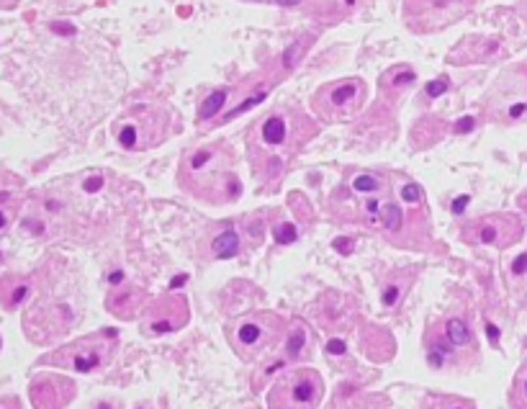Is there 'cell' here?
<instances>
[{
	"mask_svg": "<svg viewBox=\"0 0 527 409\" xmlns=\"http://www.w3.org/2000/svg\"><path fill=\"white\" fill-rule=\"evenodd\" d=\"M316 134L314 121L298 108H278L268 114L255 126L250 136L253 152H273V149H298L306 139Z\"/></svg>",
	"mask_w": 527,
	"mask_h": 409,
	"instance_id": "7a4b0ae2",
	"label": "cell"
},
{
	"mask_svg": "<svg viewBox=\"0 0 527 409\" xmlns=\"http://www.w3.org/2000/svg\"><path fill=\"white\" fill-rule=\"evenodd\" d=\"M476 0H407L404 18L407 26L417 34L440 32L445 26L463 18L474 8Z\"/></svg>",
	"mask_w": 527,
	"mask_h": 409,
	"instance_id": "8992f818",
	"label": "cell"
},
{
	"mask_svg": "<svg viewBox=\"0 0 527 409\" xmlns=\"http://www.w3.org/2000/svg\"><path fill=\"white\" fill-rule=\"evenodd\" d=\"M101 186H103V180L101 178H90L88 183H85V190H98Z\"/></svg>",
	"mask_w": 527,
	"mask_h": 409,
	"instance_id": "1f68e13d",
	"label": "cell"
},
{
	"mask_svg": "<svg viewBox=\"0 0 527 409\" xmlns=\"http://www.w3.org/2000/svg\"><path fill=\"white\" fill-rule=\"evenodd\" d=\"M335 247H337V250H342V252H345V255H348V252L352 250V242H350V240H335Z\"/></svg>",
	"mask_w": 527,
	"mask_h": 409,
	"instance_id": "4dcf8cb0",
	"label": "cell"
},
{
	"mask_svg": "<svg viewBox=\"0 0 527 409\" xmlns=\"http://www.w3.org/2000/svg\"><path fill=\"white\" fill-rule=\"evenodd\" d=\"M118 281H124V273H114V275H111V284H118Z\"/></svg>",
	"mask_w": 527,
	"mask_h": 409,
	"instance_id": "74e56055",
	"label": "cell"
},
{
	"mask_svg": "<svg viewBox=\"0 0 527 409\" xmlns=\"http://www.w3.org/2000/svg\"><path fill=\"white\" fill-rule=\"evenodd\" d=\"M108 356H111V343L103 340L101 335H95L77 343V345L67 347L62 353H57L54 360L62 363V366H70L73 371H80V373H90L98 366H103Z\"/></svg>",
	"mask_w": 527,
	"mask_h": 409,
	"instance_id": "9c48e42d",
	"label": "cell"
},
{
	"mask_svg": "<svg viewBox=\"0 0 527 409\" xmlns=\"http://www.w3.org/2000/svg\"><path fill=\"white\" fill-rule=\"evenodd\" d=\"M185 281H188L185 275H175V278H172V284H170V286H172V288H178V286H183Z\"/></svg>",
	"mask_w": 527,
	"mask_h": 409,
	"instance_id": "d590c367",
	"label": "cell"
},
{
	"mask_svg": "<svg viewBox=\"0 0 527 409\" xmlns=\"http://www.w3.org/2000/svg\"><path fill=\"white\" fill-rule=\"evenodd\" d=\"M401 196H404V201H409V203H420L422 190H420V186L409 183V186H404V188H401Z\"/></svg>",
	"mask_w": 527,
	"mask_h": 409,
	"instance_id": "cb8c5ba5",
	"label": "cell"
},
{
	"mask_svg": "<svg viewBox=\"0 0 527 409\" xmlns=\"http://www.w3.org/2000/svg\"><path fill=\"white\" fill-rule=\"evenodd\" d=\"M365 83L360 77H348L337 80L324 88H319L314 95V111L327 121H345L358 114L365 103Z\"/></svg>",
	"mask_w": 527,
	"mask_h": 409,
	"instance_id": "52a82bcc",
	"label": "cell"
},
{
	"mask_svg": "<svg viewBox=\"0 0 527 409\" xmlns=\"http://www.w3.org/2000/svg\"><path fill=\"white\" fill-rule=\"evenodd\" d=\"M519 397H522V401H527V373L522 378V384H519Z\"/></svg>",
	"mask_w": 527,
	"mask_h": 409,
	"instance_id": "e575fe53",
	"label": "cell"
},
{
	"mask_svg": "<svg viewBox=\"0 0 527 409\" xmlns=\"http://www.w3.org/2000/svg\"><path fill=\"white\" fill-rule=\"evenodd\" d=\"M306 347V330L304 327H296L291 335L285 337V353L288 358H296Z\"/></svg>",
	"mask_w": 527,
	"mask_h": 409,
	"instance_id": "ac0fdd59",
	"label": "cell"
},
{
	"mask_svg": "<svg viewBox=\"0 0 527 409\" xmlns=\"http://www.w3.org/2000/svg\"><path fill=\"white\" fill-rule=\"evenodd\" d=\"M327 353L329 356H345L348 353V345L342 340H329L327 343Z\"/></svg>",
	"mask_w": 527,
	"mask_h": 409,
	"instance_id": "484cf974",
	"label": "cell"
},
{
	"mask_svg": "<svg viewBox=\"0 0 527 409\" xmlns=\"http://www.w3.org/2000/svg\"><path fill=\"white\" fill-rule=\"evenodd\" d=\"M227 98H229L227 90H214V93L201 103V111H198L201 121H203V119H214V116L219 114V111L224 108V103H227Z\"/></svg>",
	"mask_w": 527,
	"mask_h": 409,
	"instance_id": "e0dca14e",
	"label": "cell"
},
{
	"mask_svg": "<svg viewBox=\"0 0 527 409\" xmlns=\"http://www.w3.org/2000/svg\"><path fill=\"white\" fill-rule=\"evenodd\" d=\"M324 394L322 376L314 368H296L275 381L268 394L270 409H316Z\"/></svg>",
	"mask_w": 527,
	"mask_h": 409,
	"instance_id": "5b68a950",
	"label": "cell"
},
{
	"mask_svg": "<svg viewBox=\"0 0 527 409\" xmlns=\"http://www.w3.org/2000/svg\"><path fill=\"white\" fill-rule=\"evenodd\" d=\"M527 271V252L525 255H519L515 262H512V273H517V275H522V273Z\"/></svg>",
	"mask_w": 527,
	"mask_h": 409,
	"instance_id": "f1b7e54d",
	"label": "cell"
},
{
	"mask_svg": "<svg viewBox=\"0 0 527 409\" xmlns=\"http://www.w3.org/2000/svg\"><path fill=\"white\" fill-rule=\"evenodd\" d=\"M471 129H474V119H463V121L455 124V132H461V134H463V132H471Z\"/></svg>",
	"mask_w": 527,
	"mask_h": 409,
	"instance_id": "f546056e",
	"label": "cell"
},
{
	"mask_svg": "<svg viewBox=\"0 0 527 409\" xmlns=\"http://www.w3.org/2000/svg\"><path fill=\"white\" fill-rule=\"evenodd\" d=\"M275 234V242L278 245H291V242H296V227L294 224H278L273 230Z\"/></svg>",
	"mask_w": 527,
	"mask_h": 409,
	"instance_id": "603a6c76",
	"label": "cell"
},
{
	"mask_svg": "<svg viewBox=\"0 0 527 409\" xmlns=\"http://www.w3.org/2000/svg\"><path fill=\"white\" fill-rule=\"evenodd\" d=\"M424 409H474V404L461 397H440V394H433V397L424 399Z\"/></svg>",
	"mask_w": 527,
	"mask_h": 409,
	"instance_id": "2e32d148",
	"label": "cell"
},
{
	"mask_svg": "<svg viewBox=\"0 0 527 409\" xmlns=\"http://www.w3.org/2000/svg\"><path fill=\"white\" fill-rule=\"evenodd\" d=\"M227 149H229L227 145H209V147L190 152L185 165H183L180 180L196 196H206L211 201H216V196H219V201H227L224 193L214 196V190H229V196L237 199L240 186H237V178L232 173V155Z\"/></svg>",
	"mask_w": 527,
	"mask_h": 409,
	"instance_id": "6da1fadb",
	"label": "cell"
},
{
	"mask_svg": "<svg viewBox=\"0 0 527 409\" xmlns=\"http://www.w3.org/2000/svg\"><path fill=\"white\" fill-rule=\"evenodd\" d=\"M399 296H401V286H396V284L386 286V291H383V304L394 306L396 301H399Z\"/></svg>",
	"mask_w": 527,
	"mask_h": 409,
	"instance_id": "d4e9b609",
	"label": "cell"
},
{
	"mask_svg": "<svg viewBox=\"0 0 527 409\" xmlns=\"http://www.w3.org/2000/svg\"><path fill=\"white\" fill-rule=\"evenodd\" d=\"M8 227V216H5V211H0V232Z\"/></svg>",
	"mask_w": 527,
	"mask_h": 409,
	"instance_id": "8d00e7d4",
	"label": "cell"
},
{
	"mask_svg": "<svg viewBox=\"0 0 527 409\" xmlns=\"http://www.w3.org/2000/svg\"><path fill=\"white\" fill-rule=\"evenodd\" d=\"M445 90H448V83H445V80H435V83L427 85V95H430V98H437V95H443Z\"/></svg>",
	"mask_w": 527,
	"mask_h": 409,
	"instance_id": "4316f807",
	"label": "cell"
},
{
	"mask_svg": "<svg viewBox=\"0 0 527 409\" xmlns=\"http://www.w3.org/2000/svg\"><path fill=\"white\" fill-rule=\"evenodd\" d=\"M381 216H383V224H386L389 232L401 230V211L396 203H383V206H381Z\"/></svg>",
	"mask_w": 527,
	"mask_h": 409,
	"instance_id": "d6986e66",
	"label": "cell"
},
{
	"mask_svg": "<svg viewBox=\"0 0 527 409\" xmlns=\"http://www.w3.org/2000/svg\"><path fill=\"white\" fill-rule=\"evenodd\" d=\"M211 252H214V258H219V260L234 258V255L240 252V237H237V232L234 230L222 232L216 240L211 242Z\"/></svg>",
	"mask_w": 527,
	"mask_h": 409,
	"instance_id": "4fadbf2b",
	"label": "cell"
},
{
	"mask_svg": "<svg viewBox=\"0 0 527 409\" xmlns=\"http://www.w3.org/2000/svg\"><path fill=\"white\" fill-rule=\"evenodd\" d=\"M67 381L64 378H44L39 384H34L31 388V399H34V407L36 409H62L70 399H73V391H60L57 394V388H62Z\"/></svg>",
	"mask_w": 527,
	"mask_h": 409,
	"instance_id": "7c38bea8",
	"label": "cell"
},
{
	"mask_svg": "<svg viewBox=\"0 0 527 409\" xmlns=\"http://www.w3.org/2000/svg\"><path fill=\"white\" fill-rule=\"evenodd\" d=\"M468 201H471V199H468V196H461V199L455 201V203H453V211H455V214H461V211H463V206H465V203H468Z\"/></svg>",
	"mask_w": 527,
	"mask_h": 409,
	"instance_id": "d6a6232c",
	"label": "cell"
},
{
	"mask_svg": "<svg viewBox=\"0 0 527 409\" xmlns=\"http://www.w3.org/2000/svg\"><path fill=\"white\" fill-rule=\"evenodd\" d=\"M265 95H268V88H265V90H260V93H255L253 98H247V101H242V103L237 106V108H234V111H229V114L224 116V119H227V121H229V119H234V116H240V114H244V111H250V108H253V106H257V103H260V101H263Z\"/></svg>",
	"mask_w": 527,
	"mask_h": 409,
	"instance_id": "7402d4cb",
	"label": "cell"
},
{
	"mask_svg": "<svg viewBox=\"0 0 527 409\" xmlns=\"http://www.w3.org/2000/svg\"><path fill=\"white\" fill-rule=\"evenodd\" d=\"M170 116L159 106H131L127 114L116 121V142L124 149H149L157 147L168 136Z\"/></svg>",
	"mask_w": 527,
	"mask_h": 409,
	"instance_id": "3957f363",
	"label": "cell"
},
{
	"mask_svg": "<svg viewBox=\"0 0 527 409\" xmlns=\"http://www.w3.org/2000/svg\"><path fill=\"white\" fill-rule=\"evenodd\" d=\"M159 306H155V312L149 314L147 319V330L152 335H165V332H175L180 327L185 325V319H188V309H185V301L183 299H165V301H159Z\"/></svg>",
	"mask_w": 527,
	"mask_h": 409,
	"instance_id": "30bf717a",
	"label": "cell"
},
{
	"mask_svg": "<svg viewBox=\"0 0 527 409\" xmlns=\"http://www.w3.org/2000/svg\"><path fill=\"white\" fill-rule=\"evenodd\" d=\"M486 332H489V340H491V343L496 345V343H499V330H496L494 325H489V327H486Z\"/></svg>",
	"mask_w": 527,
	"mask_h": 409,
	"instance_id": "836d02e7",
	"label": "cell"
},
{
	"mask_svg": "<svg viewBox=\"0 0 527 409\" xmlns=\"http://www.w3.org/2000/svg\"><path fill=\"white\" fill-rule=\"evenodd\" d=\"M476 240L481 245H512L519 237V221L512 216H491V219H481L474 227Z\"/></svg>",
	"mask_w": 527,
	"mask_h": 409,
	"instance_id": "8fae6325",
	"label": "cell"
},
{
	"mask_svg": "<svg viewBox=\"0 0 527 409\" xmlns=\"http://www.w3.org/2000/svg\"><path fill=\"white\" fill-rule=\"evenodd\" d=\"M381 188V180L376 175H368V173H360L352 178V190L358 193H376Z\"/></svg>",
	"mask_w": 527,
	"mask_h": 409,
	"instance_id": "ffe728a7",
	"label": "cell"
},
{
	"mask_svg": "<svg viewBox=\"0 0 527 409\" xmlns=\"http://www.w3.org/2000/svg\"><path fill=\"white\" fill-rule=\"evenodd\" d=\"M26 294H29V286H26V284L16 286V288H13V296H11V306L21 304L23 299H26Z\"/></svg>",
	"mask_w": 527,
	"mask_h": 409,
	"instance_id": "83f0119b",
	"label": "cell"
},
{
	"mask_svg": "<svg viewBox=\"0 0 527 409\" xmlns=\"http://www.w3.org/2000/svg\"><path fill=\"white\" fill-rule=\"evenodd\" d=\"M489 119L496 124H517L527 116V67L517 64L499 75L486 98Z\"/></svg>",
	"mask_w": 527,
	"mask_h": 409,
	"instance_id": "277c9868",
	"label": "cell"
},
{
	"mask_svg": "<svg viewBox=\"0 0 527 409\" xmlns=\"http://www.w3.org/2000/svg\"><path fill=\"white\" fill-rule=\"evenodd\" d=\"M386 83H389L391 88H404V85L414 83V70H409V67H396V70L389 75Z\"/></svg>",
	"mask_w": 527,
	"mask_h": 409,
	"instance_id": "44dd1931",
	"label": "cell"
},
{
	"mask_svg": "<svg viewBox=\"0 0 527 409\" xmlns=\"http://www.w3.org/2000/svg\"><path fill=\"white\" fill-rule=\"evenodd\" d=\"M139 296L137 291H127V294H114L108 299V309L118 317H134V309H137Z\"/></svg>",
	"mask_w": 527,
	"mask_h": 409,
	"instance_id": "9a60e30c",
	"label": "cell"
},
{
	"mask_svg": "<svg viewBox=\"0 0 527 409\" xmlns=\"http://www.w3.org/2000/svg\"><path fill=\"white\" fill-rule=\"evenodd\" d=\"M445 337L453 343L455 347H463V345H468L474 337H471V330H468V325H465L463 319L461 317H453V319H448L445 322Z\"/></svg>",
	"mask_w": 527,
	"mask_h": 409,
	"instance_id": "5bb4252c",
	"label": "cell"
},
{
	"mask_svg": "<svg viewBox=\"0 0 527 409\" xmlns=\"http://www.w3.org/2000/svg\"><path fill=\"white\" fill-rule=\"evenodd\" d=\"M278 332H281V319L275 314H268V312L253 314L237 322V327L232 330V343L242 358H253L268 347H273Z\"/></svg>",
	"mask_w": 527,
	"mask_h": 409,
	"instance_id": "ba28073f",
	"label": "cell"
}]
</instances>
